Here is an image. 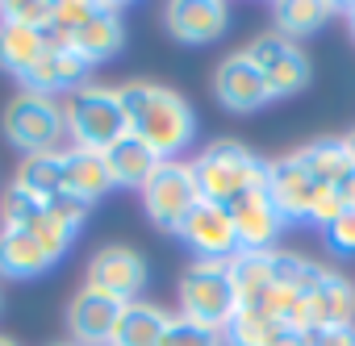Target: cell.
Here are the masks:
<instances>
[{"mask_svg":"<svg viewBox=\"0 0 355 346\" xmlns=\"http://www.w3.org/2000/svg\"><path fill=\"white\" fill-rule=\"evenodd\" d=\"M305 346H355V325H338V329H301Z\"/></svg>","mask_w":355,"mask_h":346,"instance_id":"obj_36","label":"cell"},{"mask_svg":"<svg viewBox=\"0 0 355 346\" xmlns=\"http://www.w3.org/2000/svg\"><path fill=\"white\" fill-rule=\"evenodd\" d=\"M63 134H67V121H63V109L51 96L21 88L9 100V109H5V138L17 150H26V154H55Z\"/></svg>","mask_w":355,"mask_h":346,"instance_id":"obj_4","label":"cell"},{"mask_svg":"<svg viewBox=\"0 0 355 346\" xmlns=\"http://www.w3.org/2000/svg\"><path fill=\"white\" fill-rule=\"evenodd\" d=\"M334 9L322 5V0H284V5H276V34L284 38H301V34H313L326 26Z\"/></svg>","mask_w":355,"mask_h":346,"instance_id":"obj_27","label":"cell"},{"mask_svg":"<svg viewBox=\"0 0 355 346\" xmlns=\"http://www.w3.org/2000/svg\"><path fill=\"white\" fill-rule=\"evenodd\" d=\"M284 334V325H276L263 309H234V317L222 325L226 346H272Z\"/></svg>","mask_w":355,"mask_h":346,"instance_id":"obj_26","label":"cell"},{"mask_svg":"<svg viewBox=\"0 0 355 346\" xmlns=\"http://www.w3.org/2000/svg\"><path fill=\"white\" fill-rule=\"evenodd\" d=\"M159 346H226V338H222V329L197 325L189 317H167V329H163Z\"/></svg>","mask_w":355,"mask_h":346,"instance_id":"obj_30","label":"cell"},{"mask_svg":"<svg viewBox=\"0 0 355 346\" xmlns=\"http://www.w3.org/2000/svg\"><path fill=\"white\" fill-rule=\"evenodd\" d=\"M121 42H125V26H121V9H117V5H96V17H92L80 34L67 38V46H71L80 59H88V63H101V59L117 55Z\"/></svg>","mask_w":355,"mask_h":346,"instance_id":"obj_18","label":"cell"},{"mask_svg":"<svg viewBox=\"0 0 355 346\" xmlns=\"http://www.w3.org/2000/svg\"><path fill=\"white\" fill-rule=\"evenodd\" d=\"M42 55H46V30H26L13 21H0V67L5 71L26 80Z\"/></svg>","mask_w":355,"mask_h":346,"instance_id":"obj_24","label":"cell"},{"mask_svg":"<svg viewBox=\"0 0 355 346\" xmlns=\"http://www.w3.org/2000/svg\"><path fill=\"white\" fill-rule=\"evenodd\" d=\"M347 17H351V30H355V5H351V9H347Z\"/></svg>","mask_w":355,"mask_h":346,"instance_id":"obj_41","label":"cell"},{"mask_svg":"<svg viewBox=\"0 0 355 346\" xmlns=\"http://www.w3.org/2000/svg\"><path fill=\"white\" fill-rule=\"evenodd\" d=\"M0 346H17V342H13V338H5V334H0Z\"/></svg>","mask_w":355,"mask_h":346,"instance_id":"obj_40","label":"cell"},{"mask_svg":"<svg viewBox=\"0 0 355 346\" xmlns=\"http://www.w3.org/2000/svg\"><path fill=\"white\" fill-rule=\"evenodd\" d=\"M84 75H88V59H80L71 46H46V55L30 67V75L21 80L30 92H42L51 96L55 88H84Z\"/></svg>","mask_w":355,"mask_h":346,"instance_id":"obj_17","label":"cell"},{"mask_svg":"<svg viewBox=\"0 0 355 346\" xmlns=\"http://www.w3.org/2000/svg\"><path fill=\"white\" fill-rule=\"evenodd\" d=\"M13 184L26 188V192H34L42 205L55 201V197L63 192V154H59V150H55V154H26Z\"/></svg>","mask_w":355,"mask_h":346,"instance_id":"obj_25","label":"cell"},{"mask_svg":"<svg viewBox=\"0 0 355 346\" xmlns=\"http://www.w3.org/2000/svg\"><path fill=\"white\" fill-rule=\"evenodd\" d=\"M243 59L268 80L272 100H276V96H293V92H301V88L309 84V75H313L305 51H301L293 38H284V34H263V38H255V42L243 51Z\"/></svg>","mask_w":355,"mask_h":346,"instance_id":"obj_7","label":"cell"},{"mask_svg":"<svg viewBox=\"0 0 355 346\" xmlns=\"http://www.w3.org/2000/svg\"><path fill=\"white\" fill-rule=\"evenodd\" d=\"M63 121H67V134L80 150H113L125 134H130V117L117 100V88H76L63 104Z\"/></svg>","mask_w":355,"mask_h":346,"instance_id":"obj_3","label":"cell"},{"mask_svg":"<svg viewBox=\"0 0 355 346\" xmlns=\"http://www.w3.org/2000/svg\"><path fill=\"white\" fill-rule=\"evenodd\" d=\"M30 234H34V242L51 255V263H55V259H63V255L71 251V242H76V226H67V221H63V217H55L51 209H42V213L34 217Z\"/></svg>","mask_w":355,"mask_h":346,"instance_id":"obj_28","label":"cell"},{"mask_svg":"<svg viewBox=\"0 0 355 346\" xmlns=\"http://www.w3.org/2000/svg\"><path fill=\"white\" fill-rule=\"evenodd\" d=\"M326 242L338 255H355V209H347L334 226H326Z\"/></svg>","mask_w":355,"mask_h":346,"instance_id":"obj_34","label":"cell"},{"mask_svg":"<svg viewBox=\"0 0 355 346\" xmlns=\"http://www.w3.org/2000/svg\"><path fill=\"white\" fill-rule=\"evenodd\" d=\"M117 100H121V109L130 117V134L138 142H146L159 158L180 154L193 142V109L175 92L134 80V84L117 88Z\"/></svg>","mask_w":355,"mask_h":346,"instance_id":"obj_1","label":"cell"},{"mask_svg":"<svg viewBox=\"0 0 355 346\" xmlns=\"http://www.w3.org/2000/svg\"><path fill=\"white\" fill-rule=\"evenodd\" d=\"M105 163H109V176H113V188H142L150 176H155V167L163 163L146 142H138L134 134H125L113 150H105Z\"/></svg>","mask_w":355,"mask_h":346,"instance_id":"obj_21","label":"cell"},{"mask_svg":"<svg viewBox=\"0 0 355 346\" xmlns=\"http://www.w3.org/2000/svg\"><path fill=\"white\" fill-rule=\"evenodd\" d=\"M0 21H13L26 30H51L55 26V5L51 0H5L0 5Z\"/></svg>","mask_w":355,"mask_h":346,"instance_id":"obj_31","label":"cell"},{"mask_svg":"<svg viewBox=\"0 0 355 346\" xmlns=\"http://www.w3.org/2000/svg\"><path fill=\"white\" fill-rule=\"evenodd\" d=\"M234 309H239V300H234L226 263L197 259L180 280V317H189L197 325H209V329H222L234 317Z\"/></svg>","mask_w":355,"mask_h":346,"instance_id":"obj_5","label":"cell"},{"mask_svg":"<svg viewBox=\"0 0 355 346\" xmlns=\"http://www.w3.org/2000/svg\"><path fill=\"white\" fill-rule=\"evenodd\" d=\"M189 167H193L197 192L214 205H230L234 197L263 188V180H268V163L259 154H251L243 142H214Z\"/></svg>","mask_w":355,"mask_h":346,"instance_id":"obj_2","label":"cell"},{"mask_svg":"<svg viewBox=\"0 0 355 346\" xmlns=\"http://www.w3.org/2000/svg\"><path fill=\"white\" fill-rule=\"evenodd\" d=\"M343 213H347L343 197H338L334 188H318V197H313V209H309V221H318V226H334Z\"/></svg>","mask_w":355,"mask_h":346,"instance_id":"obj_33","label":"cell"},{"mask_svg":"<svg viewBox=\"0 0 355 346\" xmlns=\"http://www.w3.org/2000/svg\"><path fill=\"white\" fill-rule=\"evenodd\" d=\"M226 213H230V221H234L239 251H272V242H276V234H280V226H284V217L276 213L268 188H251V192L234 197V201L226 205Z\"/></svg>","mask_w":355,"mask_h":346,"instance_id":"obj_11","label":"cell"},{"mask_svg":"<svg viewBox=\"0 0 355 346\" xmlns=\"http://www.w3.org/2000/svg\"><path fill=\"white\" fill-rule=\"evenodd\" d=\"M347 150H351V163H355V134L347 138Z\"/></svg>","mask_w":355,"mask_h":346,"instance_id":"obj_39","label":"cell"},{"mask_svg":"<svg viewBox=\"0 0 355 346\" xmlns=\"http://www.w3.org/2000/svg\"><path fill=\"white\" fill-rule=\"evenodd\" d=\"M96 17V5H92V0H59V5H55V34L59 38H71V34H80L88 21Z\"/></svg>","mask_w":355,"mask_h":346,"instance_id":"obj_32","label":"cell"},{"mask_svg":"<svg viewBox=\"0 0 355 346\" xmlns=\"http://www.w3.org/2000/svg\"><path fill=\"white\" fill-rule=\"evenodd\" d=\"M214 92H218V100H222L230 113H255V109H263V104L272 100L268 80H263L247 59H243V51H239V55H230V59L218 67Z\"/></svg>","mask_w":355,"mask_h":346,"instance_id":"obj_14","label":"cell"},{"mask_svg":"<svg viewBox=\"0 0 355 346\" xmlns=\"http://www.w3.org/2000/svg\"><path fill=\"white\" fill-rule=\"evenodd\" d=\"M297 158L305 163L309 176H313L318 184H326V188H338L351 171H355L351 150H347V138H318V142H309L305 150H297Z\"/></svg>","mask_w":355,"mask_h":346,"instance_id":"obj_22","label":"cell"},{"mask_svg":"<svg viewBox=\"0 0 355 346\" xmlns=\"http://www.w3.org/2000/svg\"><path fill=\"white\" fill-rule=\"evenodd\" d=\"M163 329H167V313L146 304V300H134V304L121 309L109 346H159Z\"/></svg>","mask_w":355,"mask_h":346,"instance_id":"obj_23","label":"cell"},{"mask_svg":"<svg viewBox=\"0 0 355 346\" xmlns=\"http://www.w3.org/2000/svg\"><path fill=\"white\" fill-rule=\"evenodd\" d=\"M121 309H125L121 300H113V296H105L96 288L76 292V300L67 304V325H71L76 346H109Z\"/></svg>","mask_w":355,"mask_h":346,"instance_id":"obj_12","label":"cell"},{"mask_svg":"<svg viewBox=\"0 0 355 346\" xmlns=\"http://www.w3.org/2000/svg\"><path fill=\"white\" fill-rule=\"evenodd\" d=\"M55 346H71V342H55Z\"/></svg>","mask_w":355,"mask_h":346,"instance_id":"obj_42","label":"cell"},{"mask_svg":"<svg viewBox=\"0 0 355 346\" xmlns=\"http://www.w3.org/2000/svg\"><path fill=\"white\" fill-rule=\"evenodd\" d=\"M46 209H51L55 217H63L67 226H76V230H80V221L88 217V209H92V205H88V201H80V197H71V192H59L55 201H46Z\"/></svg>","mask_w":355,"mask_h":346,"instance_id":"obj_35","label":"cell"},{"mask_svg":"<svg viewBox=\"0 0 355 346\" xmlns=\"http://www.w3.org/2000/svg\"><path fill=\"white\" fill-rule=\"evenodd\" d=\"M272 346H305V338H301V334H293V329H284Z\"/></svg>","mask_w":355,"mask_h":346,"instance_id":"obj_38","label":"cell"},{"mask_svg":"<svg viewBox=\"0 0 355 346\" xmlns=\"http://www.w3.org/2000/svg\"><path fill=\"white\" fill-rule=\"evenodd\" d=\"M88 288L121 300V304H134L138 292L146 288V263L142 255H134L130 246H105L92 263H88Z\"/></svg>","mask_w":355,"mask_h":346,"instance_id":"obj_10","label":"cell"},{"mask_svg":"<svg viewBox=\"0 0 355 346\" xmlns=\"http://www.w3.org/2000/svg\"><path fill=\"white\" fill-rule=\"evenodd\" d=\"M42 209H46V205H42L34 192L17 188V184L5 188V197H0V221H5V230H30Z\"/></svg>","mask_w":355,"mask_h":346,"instance_id":"obj_29","label":"cell"},{"mask_svg":"<svg viewBox=\"0 0 355 346\" xmlns=\"http://www.w3.org/2000/svg\"><path fill=\"white\" fill-rule=\"evenodd\" d=\"M305 309H309V329H338L355 321V284L322 271V280L305 292Z\"/></svg>","mask_w":355,"mask_h":346,"instance_id":"obj_15","label":"cell"},{"mask_svg":"<svg viewBox=\"0 0 355 346\" xmlns=\"http://www.w3.org/2000/svg\"><path fill=\"white\" fill-rule=\"evenodd\" d=\"M334 192L343 197V205H347V209H355V171H351V176H347V180H343Z\"/></svg>","mask_w":355,"mask_h":346,"instance_id":"obj_37","label":"cell"},{"mask_svg":"<svg viewBox=\"0 0 355 346\" xmlns=\"http://www.w3.org/2000/svg\"><path fill=\"white\" fill-rule=\"evenodd\" d=\"M263 188H268V197H272V205H276V213H280L284 221H309L313 197H318V188H326V184H318V180L309 176L305 163H301L297 154H284V158L268 163Z\"/></svg>","mask_w":355,"mask_h":346,"instance_id":"obj_9","label":"cell"},{"mask_svg":"<svg viewBox=\"0 0 355 346\" xmlns=\"http://www.w3.org/2000/svg\"><path fill=\"white\" fill-rule=\"evenodd\" d=\"M46 267H55V263L34 242L30 230H5V226H0V275H5V280H34Z\"/></svg>","mask_w":355,"mask_h":346,"instance_id":"obj_20","label":"cell"},{"mask_svg":"<svg viewBox=\"0 0 355 346\" xmlns=\"http://www.w3.org/2000/svg\"><path fill=\"white\" fill-rule=\"evenodd\" d=\"M175 234L189 242V251H193L197 259H218V263H226L230 255H239V234H234V221H230L226 205H214V201H205V197L189 209V217L180 221V230H175Z\"/></svg>","mask_w":355,"mask_h":346,"instance_id":"obj_8","label":"cell"},{"mask_svg":"<svg viewBox=\"0 0 355 346\" xmlns=\"http://www.w3.org/2000/svg\"><path fill=\"white\" fill-rule=\"evenodd\" d=\"M109 188H113V176H109L105 154L80 150V146L63 150V192H71V197H80V201L92 205V201L105 197Z\"/></svg>","mask_w":355,"mask_h":346,"instance_id":"obj_19","label":"cell"},{"mask_svg":"<svg viewBox=\"0 0 355 346\" xmlns=\"http://www.w3.org/2000/svg\"><path fill=\"white\" fill-rule=\"evenodd\" d=\"M226 275L234 288L239 309H263L268 292L276 288L272 280V251H239L226 259Z\"/></svg>","mask_w":355,"mask_h":346,"instance_id":"obj_16","label":"cell"},{"mask_svg":"<svg viewBox=\"0 0 355 346\" xmlns=\"http://www.w3.org/2000/svg\"><path fill=\"white\" fill-rule=\"evenodd\" d=\"M142 201H146V213H150V221L159 230H180L189 209L201 201L197 180H193V167L175 163V158H163L155 167V176L142 184Z\"/></svg>","mask_w":355,"mask_h":346,"instance_id":"obj_6","label":"cell"},{"mask_svg":"<svg viewBox=\"0 0 355 346\" xmlns=\"http://www.w3.org/2000/svg\"><path fill=\"white\" fill-rule=\"evenodd\" d=\"M167 30L189 42V46H205V42H218L230 26V9L218 5V0H175L163 13Z\"/></svg>","mask_w":355,"mask_h":346,"instance_id":"obj_13","label":"cell"}]
</instances>
